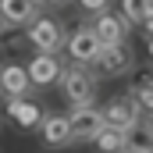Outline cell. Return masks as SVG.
Instances as JSON below:
<instances>
[{
    "instance_id": "2e32d148",
    "label": "cell",
    "mask_w": 153,
    "mask_h": 153,
    "mask_svg": "<svg viewBox=\"0 0 153 153\" xmlns=\"http://www.w3.org/2000/svg\"><path fill=\"white\" fill-rule=\"evenodd\" d=\"M146 11H150V0H121V18L128 25H139L146 18Z\"/></svg>"
},
{
    "instance_id": "d6986e66",
    "label": "cell",
    "mask_w": 153,
    "mask_h": 153,
    "mask_svg": "<svg viewBox=\"0 0 153 153\" xmlns=\"http://www.w3.org/2000/svg\"><path fill=\"white\" fill-rule=\"evenodd\" d=\"M139 29H143V32H146V39L153 36V11H146V18H143V22H139Z\"/></svg>"
},
{
    "instance_id": "cb8c5ba5",
    "label": "cell",
    "mask_w": 153,
    "mask_h": 153,
    "mask_svg": "<svg viewBox=\"0 0 153 153\" xmlns=\"http://www.w3.org/2000/svg\"><path fill=\"white\" fill-rule=\"evenodd\" d=\"M150 11H153V0H150Z\"/></svg>"
},
{
    "instance_id": "ba28073f",
    "label": "cell",
    "mask_w": 153,
    "mask_h": 153,
    "mask_svg": "<svg viewBox=\"0 0 153 153\" xmlns=\"http://www.w3.org/2000/svg\"><path fill=\"white\" fill-rule=\"evenodd\" d=\"M61 68H64V64H61L57 53H32V61L25 64L32 85H53V82L61 78Z\"/></svg>"
},
{
    "instance_id": "7402d4cb",
    "label": "cell",
    "mask_w": 153,
    "mask_h": 153,
    "mask_svg": "<svg viewBox=\"0 0 153 153\" xmlns=\"http://www.w3.org/2000/svg\"><path fill=\"white\" fill-rule=\"evenodd\" d=\"M146 50H150V61H153V36L146 39Z\"/></svg>"
},
{
    "instance_id": "9c48e42d",
    "label": "cell",
    "mask_w": 153,
    "mask_h": 153,
    "mask_svg": "<svg viewBox=\"0 0 153 153\" xmlns=\"http://www.w3.org/2000/svg\"><path fill=\"white\" fill-rule=\"evenodd\" d=\"M39 135H43V143L53 146V150H57V146H71V125H68V114H57V111L43 114Z\"/></svg>"
},
{
    "instance_id": "ffe728a7",
    "label": "cell",
    "mask_w": 153,
    "mask_h": 153,
    "mask_svg": "<svg viewBox=\"0 0 153 153\" xmlns=\"http://www.w3.org/2000/svg\"><path fill=\"white\" fill-rule=\"evenodd\" d=\"M43 4H50V7H64V4H71V0H43Z\"/></svg>"
},
{
    "instance_id": "8fae6325",
    "label": "cell",
    "mask_w": 153,
    "mask_h": 153,
    "mask_svg": "<svg viewBox=\"0 0 153 153\" xmlns=\"http://www.w3.org/2000/svg\"><path fill=\"white\" fill-rule=\"evenodd\" d=\"M43 0H0V14L7 25H29L32 18H39Z\"/></svg>"
},
{
    "instance_id": "277c9868",
    "label": "cell",
    "mask_w": 153,
    "mask_h": 153,
    "mask_svg": "<svg viewBox=\"0 0 153 153\" xmlns=\"http://www.w3.org/2000/svg\"><path fill=\"white\" fill-rule=\"evenodd\" d=\"M139 121H143V107L135 103L132 93H121V96H114V100L103 107V125H111V128L128 132V128L139 125Z\"/></svg>"
},
{
    "instance_id": "52a82bcc",
    "label": "cell",
    "mask_w": 153,
    "mask_h": 153,
    "mask_svg": "<svg viewBox=\"0 0 153 153\" xmlns=\"http://www.w3.org/2000/svg\"><path fill=\"white\" fill-rule=\"evenodd\" d=\"M93 32H96V39H100L103 46H107V43H125V39H128V22H125L117 11H96Z\"/></svg>"
},
{
    "instance_id": "8992f818",
    "label": "cell",
    "mask_w": 153,
    "mask_h": 153,
    "mask_svg": "<svg viewBox=\"0 0 153 153\" xmlns=\"http://www.w3.org/2000/svg\"><path fill=\"white\" fill-rule=\"evenodd\" d=\"M64 46H68V57L75 61V64H93L96 61V53H100V39L93 32V25H78L71 36L64 39Z\"/></svg>"
},
{
    "instance_id": "30bf717a",
    "label": "cell",
    "mask_w": 153,
    "mask_h": 153,
    "mask_svg": "<svg viewBox=\"0 0 153 153\" xmlns=\"http://www.w3.org/2000/svg\"><path fill=\"white\" fill-rule=\"evenodd\" d=\"M7 117H11L18 128L32 132V128H39V121H43V111H39V103L25 100V96H11V100H7Z\"/></svg>"
},
{
    "instance_id": "5bb4252c",
    "label": "cell",
    "mask_w": 153,
    "mask_h": 153,
    "mask_svg": "<svg viewBox=\"0 0 153 153\" xmlns=\"http://www.w3.org/2000/svg\"><path fill=\"white\" fill-rule=\"evenodd\" d=\"M93 146H96V153H128L125 132H121V128H111V125L100 128V135L93 139Z\"/></svg>"
},
{
    "instance_id": "ac0fdd59",
    "label": "cell",
    "mask_w": 153,
    "mask_h": 153,
    "mask_svg": "<svg viewBox=\"0 0 153 153\" xmlns=\"http://www.w3.org/2000/svg\"><path fill=\"white\" fill-rule=\"evenodd\" d=\"M78 7H82V11H89V14H96V11H107V7H111V0H78Z\"/></svg>"
},
{
    "instance_id": "44dd1931",
    "label": "cell",
    "mask_w": 153,
    "mask_h": 153,
    "mask_svg": "<svg viewBox=\"0 0 153 153\" xmlns=\"http://www.w3.org/2000/svg\"><path fill=\"white\" fill-rule=\"evenodd\" d=\"M4 32H7V22H4V14H0V39H4Z\"/></svg>"
},
{
    "instance_id": "4fadbf2b",
    "label": "cell",
    "mask_w": 153,
    "mask_h": 153,
    "mask_svg": "<svg viewBox=\"0 0 153 153\" xmlns=\"http://www.w3.org/2000/svg\"><path fill=\"white\" fill-rule=\"evenodd\" d=\"M125 146H128V153H153V128L146 121L132 125L125 132Z\"/></svg>"
},
{
    "instance_id": "7c38bea8",
    "label": "cell",
    "mask_w": 153,
    "mask_h": 153,
    "mask_svg": "<svg viewBox=\"0 0 153 153\" xmlns=\"http://www.w3.org/2000/svg\"><path fill=\"white\" fill-rule=\"evenodd\" d=\"M29 89H32V82H29L25 64L11 61V64H4V68H0V93H7V96H25Z\"/></svg>"
},
{
    "instance_id": "3957f363",
    "label": "cell",
    "mask_w": 153,
    "mask_h": 153,
    "mask_svg": "<svg viewBox=\"0 0 153 153\" xmlns=\"http://www.w3.org/2000/svg\"><path fill=\"white\" fill-rule=\"evenodd\" d=\"M29 43H32V50L36 53H57L61 46H64V25L61 22H53V18H32L29 22Z\"/></svg>"
},
{
    "instance_id": "603a6c76",
    "label": "cell",
    "mask_w": 153,
    "mask_h": 153,
    "mask_svg": "<svg viewBox=\"0 0 153 153\" xmlns=\"http://www.w3.org/2000/svg\"><path fill=\"white\" fill-rule=\"evenodd\" d=\"M146 125H150V128H153V117H150V121H146Z\"/></svg>"
},
{
    "instance_id": "e0dca14e",
    "label": "cell",
    "mask_w": 153,
    "mask_h": 153,
    "mask_svg": "<svg viewBox=\"0 0 153 153\" xmlns=\"http://www.w3.org/2000/svg\"><path fill=\"white\" fill-rule=\"evenodd\" d=\"M0 46H4L11 57H22V53H29V50H32V43H29L25 32H18V36H11V39H0Z\"/></svg>"
},
{
    "instance_id": "5b68a950",
    "label": "cell",
    "mask_w": 153,
    "mask_h": 153,
    "mask_svg": "<svg viewBox=\"0 0 153 153\" xmlns=\"http://www.w3.org/2000/svg\"><path fill=\"white\" fill-rule=\"evenodd\" d=\"M68 125H71V143H93L103 128V111L96 103L89 107H71L68 114Z\"/></svg>"
},
{
    "instance_id": "6da1fadb",
    "label": "cell",
    "mask_w": 153,
    "mask_h": 153,
    "mask_svg": "<svg viewBox=\"0 0 153 153\" xmlns=\"http://www.w3.org/2000/svg\"><path fill=\"white\" fill-rule=\"evenodd\" d=\"M61 96L71 103V107H89L96 103V85L100 78L93 75L85 64H71V68H61Z\"/></svg>"
},
{
    "instance_id": "7a4b0ae2",
    "label": "cell",
    "mask_w": 153,
    "mask_h": 153,
    "mask_svg": "<svg viewBox=\"0 0 153 153\" xmlns=\"http://www.w3.org/2000/svg\"><path fill=\"white\" fill-rule=\"evenodd\" d=\"M96 78H117V75H128L132 68H135V50H132V43L125 39V43H107V46H100V53H96Z\"/></svg>"
},
{
    "instance_id": "9a60e30c",
    "label": "cell",
    "mask_w": 153,
    "mask_h": 153,
    "mask_svg": "<svg viewBox=\"0 0 153 153\" xmlns=\"http://www.w3.org/2000/svg\"><path fill=\"white\" fill-rule=\"evenodd\" d=\"M150 85H153V61L146 64V68H139V64H135V68L128 71V93H132V96H135V93H143V89H150Z\"/></svg>"
}]
</instances>
